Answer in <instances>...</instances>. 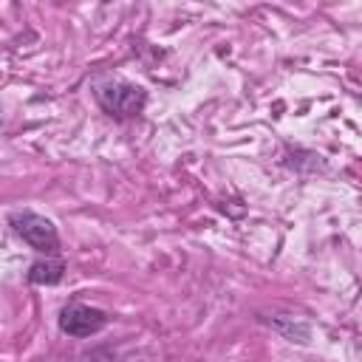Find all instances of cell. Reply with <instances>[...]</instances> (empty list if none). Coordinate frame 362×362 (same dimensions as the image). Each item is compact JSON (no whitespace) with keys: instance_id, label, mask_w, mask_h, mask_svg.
I'll use <instances>...</instances> for the list:
<instances>
[{"instance_id":"cell-1","label":"cell","mask_w":362,"mask_h":362,"mask_svg":"<svg viewBox=\"0 0 362 362\" xmlns=\"http://www.w3.org/2000/svg\"><path fill=\"white\" fill-rule=\"evenodd\" d=\"M96 99H99V105H102L110 116H116V119H130V116H136V113L144 107V102H147L144 90L136 88V85H127V82H107V85H99V88H96Z\"/></svg>"},{"instance_id":"cell-2","label":"cell","mask_w":362,"mask_h":362,"mask_svg":"<svg viewBox=\"0 0 362 362\" xmlns=\"http://www.w3.org/2000/svg\"><path fill=\"white\" fill-rule=\"evenodd\" d=\"M11 226H14V232H17L28 246H34L37 252L54 255L57 246H59V238H57L54 223H51L48 218H42V215H34V212L14 215V218H11Z\"/></svg>"},{"instance_id":"cell-3","label":"cell","mask_w":362,"mask_h":362,"mask_svg":"<svg viewBox=\"0 0 362 362\" xmlns=\"http://www.w3.org/2000/svg\"><path fill=\"white\" fill-rule=\"evenodd\" d=\"M105 314L99 308H90V305H82V303H71L62 308L59 314V328L68 334V337H90L96 334L99 328H105Z\"/></svg>"},{"instance_id":"cell-4","label":"cell","mask_w":362,"mask_h":362,"mask_svg":"<svg viewBox=\"0 0 362 362\" xmlns=\"http://www.w3.org/2000/svg\"><path fill=\"white\" fill-rule=\"evenodd\" d=\"M62 272H65L62 260H57V257H45V260H37V263L31 266L28 280H31V283H40V286H54V283L62 280Z\"/></svg>"}]
</instances>
